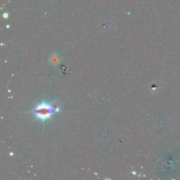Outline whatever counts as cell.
Instances as JSON below:
<instances>
[{
	"mask_svg": "<svg viewBox=\"0 0 180 180\" xmlns=\"http://www.w3.org/2000/svg\"><path fill=\"white\" fill-rule=\"evenodd\" d=\"M60 110V107L57 104L55 103H48L43 101L40 104L37 105L33 110V113L37 119L45 122L47 120H49L53 115L58 113Z\"/></svg>",
	"mask_w": 180,
	"mask_h": 180,
	"instance_id": "6da1fadb",
	"label": "cell"
}]
</instances>
